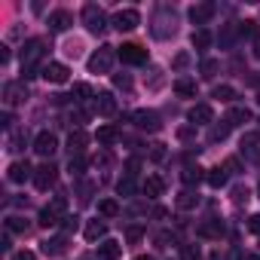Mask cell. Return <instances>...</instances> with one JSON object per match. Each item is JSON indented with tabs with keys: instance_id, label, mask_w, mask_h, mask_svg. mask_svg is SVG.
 Returning <instances> with one entry per match:
<instances>
[{
	"instance_id": "58",
	"label": "cell",
	"mask_w": 260,
	"mask_h": 260,
	"mask_svg": "<svg viewBox=\"0 0 260 260\" xmlns=\"http://www.w3.org/2000/svg\"><path fill=\"white\" fill-rule=\"evenodd\" d=\"M0 125H4V128H10V125H13V113H10V110L0 116Z\"/></svg>"
},
{
	"instance_id": "25",
	"label": "cell",
	"mask_w": 260,
	"mask_h": 260,
	"mask_svg": "<svg viewBox=\"0 0 260 260\" xmlns=\"http://www.w3.org/2000/svg\"><path fill=\"white\" fill-rule=\"evenodd\" d=\"M202 178H205V175H202V169H199V166H184V172H181V181H184L190 190H193Z\"/></svg>"
},
{
	"instance_id": "43",
	"label": "cell",
	"mask_w": 260,
	"mask_h": 260,
	"mask_svg": "<svg viewBox=\"0 0 260 260\" xmlns=\"http://www.w3.org/2000/svg\"><path fill=\"white\" fill-rule=\"evenodd\" d=\"M172 68H175V71H184V68H190V52H178V55L172 58Z\"/></svg>"
},
{
	"instance_id": "63",
	"label": "cell",
	"mask_w": 260,
	"mask_h": 260,
	"mask_svg": "<svg viewBox=\"0 0 260 260\" xmlns=\"http://www.w3.org/2000/svg\"><path fill=\"white\" fill-rule=\"evenodd\" d=\"M257 101H260V92H257Z\"/></svg>"
},
{
	"instance_id": "38",
	"label": "cell",
	"mask_w": 260,
	"mask_h": 260,
	"mask_svg": "<svg viewBox=\"0 0 260 260\" xmlns=\"http://www.w3.org/2000/svg\"><path fill=\"white\" fill-rule=\"evenodd\" d=\"M144 239V226H138V223H132V226H125V242H132V245H138Z\"/></svg>"
},
{
	"instance_id": "4",
	"label": "cell",
	"mask_w": 260,
	"mask_h": 260,
	"mask_svg": "<svg viewBox=\"0 0 260 260\" xmlns=\"http://www.w3.org/2000/svg\"><path fill=\"white\" fill-rule=\"evenodd\" d=\"M113 58H116V52H113V46H101V49H95L92 55H89V74H107L110 68H113Z\"/></svg>"
},
{
	"instance_id": "54",
	"label": "cell",
	"mask_w": 260,
	"mask_h": 260,
	"mask_svg": "<svg viewBox=\"0 0 260 260\" xmlns=\"http://www.w3.org/2000/svg\"><path fill=\"white\" fill-rule=\"evenodd\" d=\"M150 159H153V162H162V159H166V147H162V144H156V147H153V153H150Z\"/></svg>"
},
{
	"instance_id": "47",
	"label": "cell",
	"mask_w": 260,
	"mask_h": 260,
	"mask_svg": "<svg viewBox=\"0 0 260 260\" xmlns=\"http://www.w3.org/2000/svg\"><path fill=\"white\" fill-rule=\"evenodd\" d=\"M147 89H153V92H156V89H162V74H159V71H153V74H150Z\"/></svg>"
},
{
	"instance_id": "44",
	"label": "cell",
	"mask_w": 260,
	"mask_h": 260,
	"mask_svg": "<svg viewBox=\"0 0 260 260\" xmlns=\"http://www.w3.org/2000/svg\"><path fill=\"white\" fill-rule=\"evenodd\" d=\"M113 86L128 92V89H132V77H128V74H113Z\"/></svg>"
},
{
	"instance_id": "28",
	"label": "cell",
	"mask_w": 260,
	"mask_h": 260,
	"mask_svg": "<svg viewBox=\"0 0 260 260\" xmlns=\"http://www.w3.org/2000/svg\"><path fill=\"white\" fill-rule=\"evenodd\" d=\"M226 122H230V128L233 125H245V122H251V110L248 107H233L230 116H226Z\"/></svg>"
},
{
	"instance_id": "39",
	"label": "cell",
	"mask_w": 260,
	"mask_h": 260,
	"mask_svg": "<svg viewBox=\"0 0 260 260\" xmlns=\"http://www.w3.org/2000/svg\"><path fill=\"white\" fill-rule=\"evenodd\" d=\"M68 172H71L74 178H83V172H86V159H83V156H71V166H68Z\"/></svg>"
},
{
	"instance_id": "56",
	"label": "cell",
	"mask_w": 260,
	"mask_h": 260,
	"mask_svg": "<svg viewBox=\"0 0 260 260\" xmlns=\"http://www.w3.org/2000/svg\"><path fill=\"white\" fill-rule=\"evenodd\" d=\"M13 260H37V254H34V251H16Z\"/></svg>"
},
{
	"instance_id": "37",
	"label": "cell",
	"mask_w": 260,
	"mask_h": 260,
	"mask_svg": "<svg viewBox=\"0 0 260 260\" xmlns=\"http://www.w3.org/2000/svg\"><path fill=\"white\" fill-rule=\"evenodd\" d=\"M25 144H28V135H25V132H13L7 147H10L13 153H22V150H25Z\"/></svg>"
},
{
	"instance_id": "57",
	"label": "cell",
	"mask_w": 260,
	"mask_h": 260,
	"mask_svg": "<svg viewBox=\"0 0 260 260\" xmlns=\"http://www.w3.org/2000/svg\"><path fill=\"white\" fill-rule=\"evenodd\" d=\"M220 43H223V46L233 43V28H223V31H220Z\"/></svg>"
},
{
	"instance_id": "49",
	"label": "cell",
	"mask_w": 260,
	"mask_h": 260,
	"mask_svg": "<svg viewBox=\"0 0 260 260\" xmlns=\"http://www.w3.org/2000/svg\"><path fill=\"white\" fill-rule=\"evenodd\" d=\"M77 193H80V202H89V199H92V184L83 181V184L77 187Z\"/></svg>"
},
{
	"instance_id": "52",
	"label": "cell",
	"mask_w": 260,
	"mask_h": 260,
	"mask_svg": "<svg viewBox=\"0 0 260 260\" xmlns=\"http://www.w3.org/2000/svg\"><path fill=\"white\" fill-rule=\"evenodd\" d=\"M223 169H226V175H239V169H242V166H239V159L233 156V159H226V162H223Z\"/></svg>"
},
{
	"instance_id": "61",
	"label": "cell",
	"mask_w": 260,
	"mask_h": 260,
	"mask_svg": "<svg viewBox=\"0 0 260 260\" xmlns=\"http://www.w3.org/2000/svg\"><path fill=\"white\" fill-rule=\"evenodd\" d=\"M135 260H153V257H144V254H141V257H135Z\"/></svg>"
},
{
	"instance_id": "13",
	"label": "cell",
	"mask_w": 260,
	"mask_h": 260,
	"mask_svg": "<svg viewBox=\"0 0 260 260\" xmlns=\"http://www.w3.org/2000/svg\"><path fill=\"white\" fill-rule=\"evenodd\" d=\"M242 156L251 162H260V132H248L242 138Z\"/></svg>"
},
{
	"instance_id": "15",
	"label": "cell",
	"mask_w": 260,
	"mask_h": 260,
	"mask_svg": "<svg viewBox=\"0 0 260 260\" xmlns=\"http://www.w3.org/2000/svg\"><path fill=\"white\" fill-rule=\"evenodd\" d=\"M34 150H37L40 156H52V153L58 150V138H55L52 132H40V135L34 138Z\"/></svg>"
},
{
	"instance_id": "34",
	"label": "cell",
	"mask_w": 260,
	"mask_h": 260,
	"mask_svg": "<svg viewBox=\"0 0 260 260\" xmlns=\"http://www.w3.org/2000/svg\"><path fill=\"white\" fill-rule=\"evenodd\" d=\"M98 214L101 217H116L119 214V202L116 199H101L98 202Z\"/></svg>"
},
{
	"instance_id": "9",
	"label": "cell",
	"mask_w": 260,
	"mask_h": 260,
	"mask_svg": "<svg viewBox=\"0 0 260 260\" xmlns=\"http://www.w3.org/2000/svg\"><path fill=\"white\" fill-rule=\"evenodd\" d=\"M138 25H141V13L138 10H119L113 16V28L116 31H135Z\"/></svg>"
},
{
	"instance_id": "6",
	"label": "cell",
	"mask_w": 260,
	"mask_h": 260,
	"mask_svg": "<svg viewBox=\"0 0 260 260\" xmlns=\"http://www.w3.org/2000/svg\"><path fill=\"white\" fill-rule=\"evenodd\" d=\"M25 98H28L25 80H10V83L4 86V104H7V107H19Z\"/></svg>"
},
{
	"instance_id": "35",
	"label": "cell",
	"mask_w": 260,
	"mask_h": 260,
	"mask_svg": "<svg viewBox=\"0 0 260 260\" xmlns=\"http://www.w3.org/2000/svg\"><path fill=\"white\" fill-rule=\"evenodd\" d=\"M193 46L202 52V49H208L211 46V34L205 31V28H199V31H193Z\"/></svg>"
},
{
	"instance_id": "12",
	"label": "cell",
	"mask_w": 260,
	"mask_h": 260,
	"mask_svg": "<svg viewBox=\"0 0 260 260\" xmlns=\"http://www.w3.org/2000/svg\"><path fill=\"white\" fill-rule=\"evenodd\" d=\"M7 178H10L13 184H25L28 178H34V169H31V162H28V159H16V162L10 166Z\"/></svg>"
},
{
	"instance_id": "42",
	"label": "cell",
	"mask_w": 260,
	"mask_h": 260,
	"mask_svg": "<svg viewBox=\"0 0 260 260\" xmlns=\"http://www.w3.org/2000/svg\"><path fill=\"white\" fill-rule=\"evenodd\" d=\"M116 190H119V196H132V193H135V181H132V178H122V181L116 184Z\"/></svg>"
},
{
	"instance_id": "5",
	"label": "cell",
	"mask_w": 260,
	"mask_h": 260,
	"mask_svg": "<svg viewBox=\"0 0 260 260\" xmlns=\"http://www.w3.org/2000/svg\"><path fill=\"white\" fill-rule=\"evenodd\" d=\"M83 25H86L92 34H104V31H107V16H104V10L95 7V4H86V7H83Z\"/></svg>"
},
{
	"instance_id": "20",
	"label": "cell",
	"mask_w": 260,
	"mask_h": 260,
	"mask_svg": "<svg viewBox=\"0 0 260 260\" xmlns=\"http://www.w3.org/2000/svg\"><path fill=\"white\" fill-rule=\"evenodd\" d=\"M95 110H98L101 116H113V113H116V98H113L110 92H98V95H95Z\"/></svg>"
},
{
	"instance_id": "51",
	"label": "cell",
	"mask_w": 260,
	"mask_h": 260,
	"mask_svg": "<svg viewBox=\"0 0 260 260\" xmlns=\"http://www.w3.org/2000/svg\"><path fill=\"white\" fill-rule=\"evenodd\" d=\"M181 257H184V260H199V248L184 245V248H181Z\"/></svg>"
},
{
	"instance_id": "50",
	"label": "cell",
	"mask_w": 260,
	"mask_h": 260,
	"mask_svg": "<svg viewBox=\"0 0 260 260\" xmlns=\"http://www.w3.org/2000/svg\"><path fill=\"white\" fill-rule=\"evenodd\" d=\"M61 230H64V236H68V233H74V230H77V217H74V214H64Z\"/></svg>"
},
{
	"instance_id": "26",
	"label": "cell",
	"mask_w": 260,
	"mask_h": 260,
	"mask_svg": "<svg viewBox=\"0 0 260 260\" xmlns=\"http://www.w3.org/2000/svg\"><path fill=\"white\" fill-rule=\"evenodd\" d=\"M226 169L223 166H217V169H211L208 175H205V181H208V187H214V190H220V187H226Z\"/></svg>"
},
{
	"instance_id": "8",
	"label": "cell",
	"mask_w": 260,
	"mask_h": 260,
	"mask_svg": "<svg viewBox=\"0 0 260 260\" xmlns=\"http://www.w3.org/2000/svg\"><path fill=\"white\" fill-rule=\"evenodd\" d=\"M116 55H119L125 64H144V61H147V49L138 46V43H122V46L116 49Z\"/></svg>"
},
{
	"instance_id": "33",
	"label": "cell",
	"mask_w": 260,
	"mask_h": 260,
	"mask_svg": "<svg viewBox=\"0 0 260 260\" xmlns=\"http://www.w3.org/2000/svg\"><path fill=\"white\" fill-rule=\"evenodd\" d=\"M71 98H74L77 104H83V101H89V98H95V95H92V86H89V83H77L74 92H71Z\"/></svg>"
},
{
	"instance_id": "29",
	"label": "cell",
	"mask_w": 260,
	"mask_h": 260,
	"mask_svg": "<svg viewBox=\"0 0 260 260\" xmlns=\"http://www.w3.org/2000/svg\"><path fill=\"white\" fill-rule=\"evenodd\" d=\"M196 205H199V193L187 187V190H184V193L178 196V208H184V211H190V208H196Z\"/></svg>"
},
{
	"instance_id": "60",
	"label": "cell",
	"mask_w": 260,
	"mask_h": 260,
	"mask_svg": "<svg viewBox=\"0 0 260 260\" xmlns=\"http://www.w3.org/2000/svg\"><path fill=\"white\" fill-rule=\"evenodd\" d=\"M254 55H257V58H260V37H257V40H254Z\"/></svg>"
},
{
	"instance_id": "45",
	"label": "cell",
	"mask_w": 260,
	"mask_h": 260,
	"mask_svg": "<svg viewBox=\"0 0 260 260\" xmlns=\"http://www.w3.org/2000/svg\"><path fill=\"white\" fill-rule=\"evenodd\" d=\"M178 138H181V141H193V138H196V125H181V128H178Z\"/></svg>"
},
{
	"instance_id": "27",
	"label": "cell",
	"mask_w": 260,
	"mask_h": 260,
	"mask_svg": "<svg viewBox=\"0 0 260 260\" xmlns=\"http://www.w3.org/2000/svg\"><path fill=\"white\" fill-rule=\"evenodd\" d=\"M28 230H31V223H28L25 217H19V214L7 217V233H13V236H25Z\"/></svg>"
},
{
	"instance_id": "46",
	"label": "cell",
	"mask_w": 260,
	"mask_h": 260,
	"mask_svg": "<svg viewBox=\"0 0 260 260\" xmlns=\"http://www.w3.org/2000/svg\"><path fill=\"white\" fill-rule=\"evenodd\" d=\"M233 202H236V205L248 202V187H242V184H239V187H233Z\"/></svg>"
},
{
	"instance_id": "31",
	"label": "cell",
	"mask_w": 260,
	"mask_h": 260,
	"mask_svg": "<svg viewBox=\"0 0 260 260\" xmlns=\"http://www.w3.org/2000/svg\"><path fill=\"white\" fill-rule=\"evenodd\" d=\"M226 135H230V122L223 119V122L211 125V132H208V141H211V144H217V141H226Z\"/></svg>"
},
{
	"instance_id": "23",
	"label": "cell",
	"mask_w": 260,
	"mask_h": 260,
	"mask_svg": "<svg viewBox=\"0 0 260 260\" xmlns=\"http://www.w3.org/2000/svg\"><path fill=\"white\" fill-rule=\"evenodd\" d=\"M119 254H122V245L113 239H104L98 245V260H119Z\"/></svg>"
},
{
	"instance_id": "64",
	"label": "cell",
	"mask_w": 260,
	"mask_h": 260,
	"mask_svg": "<svg viewBox=\"0 0 260 260\" xmlns=\"http://www.w3.org/2000/svg\"><path fill=\"white\" fill-rule=\"evenodd\" d=\"M257 193H260V184H257Z\"/></svg>"
},
{
	"instance_id": "59",
	"label": "cell",
	"mask_w": 260,
	"mask_h": 260,
	"mask_svg": "<svg viewBox=\"0 0 260 260\" xmlns=\"http://www.w3.org/2000/svg\"><path fill=\"white\" fill-rule=\"evenodd\" d=\"M10 61V49L7 46H0V64H7Z\"/></svg>"
},
{
	"instance_id": "30",
	"label": "cell",
	"mask_w": 260,
	"mask_h": 260,
	"mask_svg": "<svg viewBox=\"0 0 260 260\" xmlns=\"http://www.w3.org/2000/svg\"><path fill=\"white\" fill-rule=\"evenodd\" d=\"M104 233H107L104 220H89V223H86V239H89V242H98V239H104Z\"/></svg>"
},
{
	"instance_id": "2",
	"label": "cell",
	"mask_w": 260,
	"mask_h": 260,
	"mask_svg": "<svg viewBox=\"0 0 260 260\" xmlns=\"http://www.w3.org/2000/svg\"><path fill=\"white\" fill-rule=\"evenodd\" d=\"M175 10L172 7H159L156 16H153V37L166 40V37H175Z\"/></svg>"
},
{
	"instance_id": "16",
	"label": "cell",
	"mask_w": 260,
	"mask_h": 260,
	"mask_svg": "<svg viewBox=\"0 0 260 260\" xmlns=\"http://www.w3.org/2000/svg\"><path fill=\"white\" fill-rule=\"evenodd\" d=\"M214 13H217L214 4H196V7L190 10V19H193V25H208V22L214 19Z\"/></svg>"
},
{
	"instance_id": "62",
	"label": "cell",
	"mask_w": 260,
	"mask_h": 260,
	"mask_svg": "<svg viewBox=\"0 0 260 260\" xmlns=\"http://www.w3.org/2000/svg\"><path fill=\"white\" fill-rule=\"evenodd\" d=\"M248 260H260V257H248Z\"/></svg>"
},
{
	"instance_id": "3",
	"label": "cell",
	"mask_w": 260,
	"mask_h": 260,
	"mask_svg": "<svg viewBox=\"0 0 260 260\" xmlns=\"http://www.w3.org/2000/svg\"><path fill=\"white\" fill-rule=\"evenodd\" d=\"M64 211H68V199L64 196H55L43 211H40V226H58L61 220H64Z\"/></svg>"
},
{
	"instance_id": "22",
	"label": "cell",
	"mask_w": 260,
	"mask_h": 260,
	"mask_svg": "<svg viewBox=\"0 0 260 260\" xmlns=\"http://www.w3.org/2000/svg\"><path fill=\"white\" fill-rule=\"evenodd\" d=\"M95 141H98L101 147H113V144L119 141V128H116V125H101L98 132H95Z\"/></svg>"
},
{
	"instance_id": "41",
	"label": "cell",
	"mask_w": 260,
	"mask_h": 260,
	"mask_svg": "<svg viewBox=\"0 0 260 260\" xmlns=\"http://www.w3.org/2000/svg\"><path fill=\"white\" fill-rule=\"evenodd\" d=\"M214 98H220V101H233V98H236V89H233V86H214Z\"/></svg>"
},
{
	"instance_id": "24",
	"label": "cell",
	"mask_w": 260,
	"mask_h": 260,
	"mask_svg": "<svg viewBox=\"0 0 260 260\" xmlns=\"http://www.w3.org/2000/svg\"><path fill=\"white\" fill-rule=\"evenodd\" d=\"M196 233H199V236H205V239H220V236H223V223L211 217V220L199 223V230H196Z\"/></svg>"
},
{
	"instance_id": "32",
	"label": "cell",
	"mask_w": 260,
	"mask_h": 260,
	"mask_svg": "<svg viewBox=\"0 0 260 260\" xmlns=\"http://www.w3.org/2000/svg\"><path fill=\"white\" fill-rule=\"evenodd\" d=\"M175 92L181 95V98H196V83L193 80H175Z\"/></svg>"
},
{
	"instance_id": "55",
	"label": "cell",
	"mask_w": 260,
	"mask_h": 260,
	"mask_svg": "<svg viewBox=\"0 0 260 260\" xmlns=\"http://www.w3.org/2000/svg\"><path fill=\"white\" fill-rule=\"evenodd\" d=\"M248 230L260 236V214H251V217H248Z\"/></svg>"
},
{
	"instance_id": "7",
	"label": "cell",
	"mask_w": 260,
	"mask_h": 260,
	"mask_svg": "<svg viewBox=\"0 0 260 260\" xmlns=\"http://www.w3.org/2000/svg\"><path fill=\"white\" fill-rule=\"evenodd\" d=\"M55 181H58V166L55 162H43L40 169H34V187L37 190H49V187H55Z\"/></svg>"
},
{
	"instance_id": "53",
	"label": "cell",
	"mask_w": 260,
	"mask_h": 260,
	"mask_svg": "<svg viewBox=\"0 0 260 260\" xmlns=\"http://www.w3.org/2000/svg\"><path fill=\"white\" fill-rule=\"evenodd\" d=\"M169 242H175V236H172V233H166V230H162V233H156V245H159V248H166Z\"/></svg>"
},
{
	"instance_id": "36",
	"label": "cell",
	"mask_w": 260,
	"mask_h": 260,
	"mask_svg": "<svg viewBox=\"0 0 260 260\" xmlns=\"http://www.w3.org/2000/svg\"><path fill=\"white\" fill-rule=\"evenodd\" d=\"M199 71H202V77H205V80H211V77L220 71V61H217V58H202Z\"/></svg>"
},
{
	"instance_id": "19",
	"label": "cell",
	"mask_w": 260,
	"mask_h": 260,
	"mask_svg": "<svg viewBox=\"0 0 260 260\" xmlns=\"http://www.w3.org/2000/svg\"><path fill=\"white\" fill-rule=\"evenodd\" d=\"M64 251H68V236H64V233L43 242V254H46V257H61Z\"/></svg>"
},
{
	"instance_id": "1",
	"label": "cell",
	"mask_w": 260,
	"mask_h": 260,
	"mask_svg": "<svg viewBox=\"0 0 260 260\" xmlns=\"http://www.w3.org/2000/svg\"><path fill=\"white\" fill-rule=\"evenodd\" d=\"M43 55H46V43L43 40H28L22 46V80L37 77V64L43 61Z\"/></svg>"
},
{
	"instance_id": "21",
	"label": "cell",
	"mask_w": 260,
	"mask_h": 260,
	"mask_svg": "<svg viewBox=\"0 0 260 260\" xmlns=\"http://www.w3.org/2000/svg\"><path fill=\"white\" fill-rule=\"evenodd\" d=\"M141 190H144V196L156 199V196H162V193H166V181H162L159 175H147V178H144V184H141Z\"/></svg>"
},
{
	"instance_id": "40",
	"label": "cell",
	"mask_w": 260,
	"mask_h": 260,
	"mask_svg": "<svg viewBox=\"0 0 260 260\" xmlns=\"http://www.w3.org/2000/svg\"><path fill=\"white\" fill-rule=\"evenodd\" d=\"M239 37H254L257 40V22H239Z\"/></svg>"
},
{
	"instance_id": "17",
	"label": "cell",
	"mask_w": 260,
	"mask_h": 260,
	"mask_svg": "<svg viewBox=\"0 0 260 260\" xmlns=\"http://www.w3.org/2000/svg\"><path fill=\"white\" fill-rule=\"evenodd\" d=\"M71 25H74V16H71L68 10H55V13H49V31L61 34V31H68Z\"/></svg>"
},
{
	"instance_id": "10",
	"label": "cell",
	"mask_w": 260,
	"mask_h": 260,
	"mask_svg": "<svg viewBox=\"0 0 260 260\" xmlns=\"http://www.w3.org/2000/svg\"><path fill=\"white\" fill-rule=\"evenodd\" d=\"M135 125L141 128V132H159L162 122H159V113L156 110H135Z\"/></svg>"
},
{
	"instance_id": "11",
	"label": "cell",
	"mask_w": 260,
	"mask_h": 260,
	"mask_svg": "<svg viewBox=\"0 0 260 260\" xmlns=\"http://www.w3.org/2000/svg\"><path fill=\"white\" fill-rule=\"evenodd\" d=\"M40 77H43L46 83H68L71 71H68V64H61V61H49V64H43Z\"/></svg>"
},
{
	"instance_id": "48",
	"label": "cell",
	"mask_w": 260,
	"mask_h": 260,
	"mask_svg": "<svg viewBox=\"0 0 260 260\" xmlns=\"http://www.w3.org/2000/svg\"><path fill=\"white\" fill-rule=\"evenodd\" d=\"M71 119H74L77 125H83V122L89 119V110H83V107H77V110H71Z\"/></svg>"
},
{
	"instance_id": "18",
	"label": "cell",
	"mask_w": 260,
	"mask_h": 260,
	"mask_svg": "<svg viewBox=\"0 0 260 260\" xmlns=\"http://www.w3.org/2000/svg\"><path fill=\"white\" fill-rule=\"evenodd\" d=\"M86 144H89V135L83 132V128H74V132L68 135V150H71V156H83Z\"/></svg>"
},
{
	"instance_id": "14",
	"label": "cell",
	"mask_w": 260,
	"mask_h": 260,
	"mask_svg": "<svg viewBox=\"0 0 260 260\" xmlns=\"http://www.w3.org/2000/svg\"><path fill=\"white\" fill-rule=\"evenodd\" d=\"M187 119H190V125H208L214 119V110H211V104H193Z\"/></svg>"
}]
</instances>
